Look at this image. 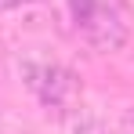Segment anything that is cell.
<instances>
[{"label":"cell","instance_id":"obj_1","mask_svg":"<svg viewBox=\"0 0 134 134\" xmlns=\"http://www.w3.org/2000/svg\"><path fill=\"white\" fill-rule=\"evenodd\" d=\"M72 18L91 47L98 51H120L131 36V15L123 0H69Z\"/></svg>","mask_w":134,"mask_h":134},{"label":"cell","instance_id":"obj_2","mask_svg":"<svg viewBox=\"0 0 134 134\" xmlns=\"http://www.w3.org/2000/svg\"><path fill=\"white\" fill-rule=\"evenodd\" d=\"M22 80L47 109H62L72 98V91H76L72 72L54 65V62H22Z\"/></svg>","mask_w":134,"mask_h":134},{"label":"cell","instance_id":"obj_3","mask_svg":"<svg viewBox=\"0 0 134 134\" xmlns=\"http://www.w3.org/2000/svg\"><path fill=\"white\" fill-rule=\"evenodd\" d=\"M69 134H105V123L91 109H76L69 116Z\"/></svg>","mask_w":134,"mask_h":134},{"label":"cell","instance_id":"obj_4","mask_svg":"<svg viewBox=\"0 0 134 134\" xmlns=\"http://www.w3.org/2000/svg\"><path fill=\"white\" fill-rule=\"evenodd\" d=\"M18 4H22V0H0V15H4V11H11V7H18Z\"/></svg>","mask_w":134,"mask_h":134},{"label":"cell","instance_id":"obj_5","mask_svg":"<svg viewBox=\"0 0 134 134\" xmlns=\"http://www.w3.org/2000/svg\"><path fill=\"white\" fill-rule=\"evenodd\" d=\"M127 134H134V109L127 112Z\"/></svg>","mask_w":134,"mask_h":134}]
</instances>
